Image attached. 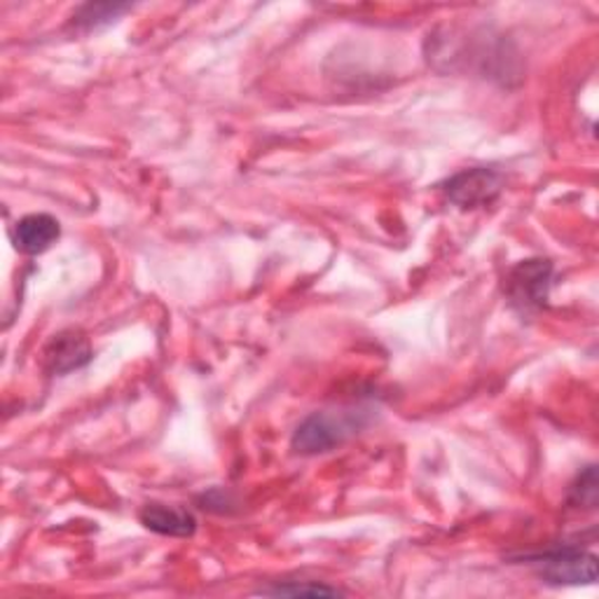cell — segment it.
<instances>
[{"instance_id":"ba28073f","label":"cell","mask_w":599,"mask_h":599,"mask_svg":"<svg viewBox=\"0 0 599 599\" xmlns=\"http://www.w3.org/2000/svg\"><path fill=\"white\" fill-rule=\"evenodd\" d=\"M129 6H110V3H92V6H82L76 14H73V24L78 29L92 31L99 27L110 24V21H116L122 12H127Z\"/></svg>"},{"instance_id":"30bf717a","label":"cell","mask_w":599,"mask_h":599,"mask_svg":"<svg viewBox=\"0 0 599 599\" xmlns=\"http://www.w3.org/2000/svg\"><path fill=\"white\" fill-rule=\"evenodd\" d=\"M264 595H288V597H300V595H307V597H336V595H345L342 590L338 588H330V586H323V583H298V581H286V583H279L274 588H268L262 590Z\"/></svg>"},{"instance_id":"9c48e42d","label":"cell","mask_w":599,"mask_h":599,"mask_svg":"<svg viewBox=\"0 0 599 599\" xmlns=\"http://www.w3.org/2000/svg\"><path fill=\"white\" fill-rule=\"evenodd\" d=\"M569 506L576 508H595L597 506V469L588 466V469L579 476L569 490Z\"/></svg>"},{"instance_id":"5b68a950","label":"cell","mask_w":599,"mask_h":599,"mask_svg":"<svg viewBox=\"0 0 599 599\" xmlns=\"http://www.w3.org/2000/svg\"><path fill=\"white\" fill-rule=\"evenodd\" d=\"M92 349L80 330H61L46 347V368L52 375H69L90 363Z\"/></svg>"},{"instance_id":"277c9868","label":"cell","mask_w":599,"mask_h":599,"mask_svg":"<svg viewBox=\"0 0 599 599\" xmlns=\"http://www.w3.org/2000/svg\"><path fill=\"white\" fill-rule=\"evenodd\" d=\"M501 186H503L501 173L485 167H476L452 176L446 183V194L459 209H478L485 204H492L501 192Z\"/></svg>"},{"instance_id":"52a82bcc","label":"cell","mask_w":599,"mask_h":599,"mask_svg":"<svg viewBox=\"0 0 599 599\" xmlns=\"http://www.w3.org/2000/svg\"><path fill=\"white\" fill-rule=\"evenodd\" d=\"M141 522L162 537H192L197 529V520L192 513L176 506L148 503L141 510Z\"/></svg>"},{"instance_id":"6da1fadb","label":"cell","mask_w":599,"mask_h":599,"mask_svg":"<svg viewBox=\"0 0 599 599\" xmlns=\"http://www.w3.org/2000/svg\"><path fill=\"white\" fill-rule=\"evenodd\" d=\"M359 429L361 412H315L296 429L293 450L300 455H321L342 446V442Z\"/></svg>"},{"instance_id":"8992f818","label":"cell","mask_w":599,"mask_h":599,"mask_svg":"<svg viewBox=\"0 0 599 599\" xmlns=\"http://www.w3.org/2000/svg\"><path fill=\"white\" fill-rule=\"evenodd\" d=\"M59 234H61V228L57 218H52L50 213H31L17 223L14 241H17V249L36 256V253L48 251L59 239Z\"/></svg>"},{"instance_id":"7a4b0ae2","label":"cell","mask_w":599,"mask_h":599,"mask_svg":"<svg viewBox=\"0 0 599 599\" xmlns=\"http://www.w3.org/2000/svg\"><path fill=\"white\" fill-rule=\"evenodd\" d=\"M527 560L539 567V576L548 586H590L597 581V558L581 548H555Z\"/></svg>"},{"instance_id":"3957f363","label":"cell","mask_w":599,"mask_h":599,"mask_svg":"<svg viewBox=\"0 0 599 599\" xmlns=\"http://www.w3.org/2000/svg\"><path fill=\"white\" fill-rule=\"evenodd\" d=\"M550 281H552V264L548 260L541 258L522 260L508 272L503 291L510 305L522 309V312H531V309H539L546 305Z\"/></svg>"}]
</instances>
